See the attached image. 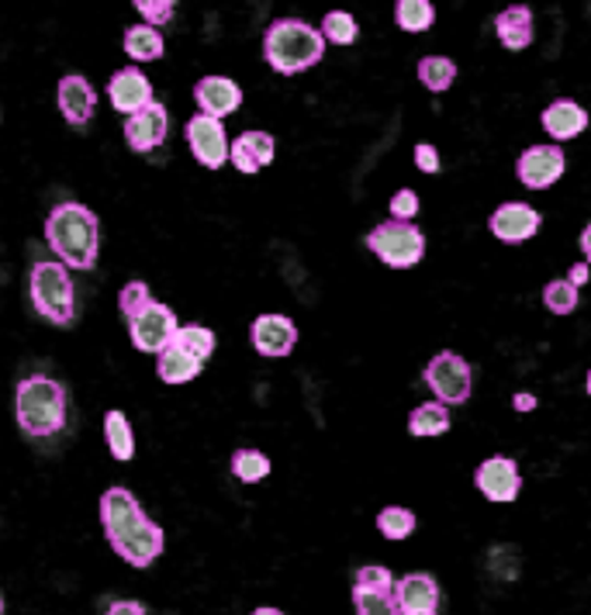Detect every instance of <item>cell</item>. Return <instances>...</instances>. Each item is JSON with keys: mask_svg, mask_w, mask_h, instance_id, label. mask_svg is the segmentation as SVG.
<instances>
[{"mask_svg": "<svg viewBox=\"0 0 591 615\" xmlns=\"http://www.w3.org/2000/svg\"><path fill=\"white\" fill-rule=\"evenodd\" d=\"M46 235L49 250L56 259L70 270H94L101 256V218L94 208L80 201H59L46 218Z\"/></svg>", "mask_w": 591, "mask_h": 615, "instance_id": "6da1fadb", "label": "cell"}, {"mask_svg": "<svg viewBox=\"0 0 591 615\" xmlns=\"http://www.w3.org/2000/svg\"><path fill=\"white\" fill-rule=\"evenodd\" d=\"M70 394L49 373H28L14 387V422L28 439H53L66 429Z\"/></svg>", "mask_w": 591, "mask_h": 615, "instance_id": "7a4b0ae2", "label": "cell"}, {"mask_svg": "<svg viewBox=\"0 0 591 615\" xmlns=\"http://www.w3.org/2000/svg\"><path fill=\"white\" fill-rule=\"evenodd\" d=\"M263 59L280 77H298L325 59V38L304 18H277L263 32Z\"/></svg>", "mask_w": 591, "mask_h": 615, "instance_id": "3957f363", "label": "cell"}, {"mask_svg": "<svg viewBox=\"0 0 591 615\" xmlns=\"http://www.w3.org/2000/svg\"><path fill=\"white\" fill-rule=\"evenodd\" d=\"M28 298L35 312L53 325H73L77 280L59 259H35L28 270Z\"/></svg>", "mask_w": 591, "mask_h": 615, "instance_id": "277c9868", "label": "cell"}, {"mask_svg": "<svg viewBox=\"0 0 591 615\" xmlns=\"http://www.w3.org/2000/svg\"><path fill=\"white\" fill-rule=\"evenodd\" d=\"M367 250L374 253L384 267L391 270H408L415 263H422L426 256V235L419 225L412 222H387L374 225V232H367Z\"/></svg>", "mask_w": 591, "mask_h": 615, "instance_id": "5b68a950", "label": "cell"}, {"mask_svg": "<svg viewBox=\"0 0 591 615\" xmlns=\"http://www.w3.org/2000/svg\"><path fill=\"white\" fill-rule=\"evenodd\" d=\"M177 328H181L177 312L163 301H152L136 318H128V343H131V349H139V353L157 357L160 349H166L173 343Z\"/></svg>", "mask_w": 591, "mask_h": 615, "instance_id": "8992f818", "label": "cell"}, {"mask_svg": "<svg viewBox=\"0 0 591 615\" xmlns=\"http://www.w3.org/2000/svg\"><path fill=\"white\" fill-rule=\"evenodd\" d=\"M426 384L436 394V402L443 405H464L471 398V363L453 353V349H443V353H436L426 367Z\"/></svg>", "mask_w": 591, "mask_h": 615, "instance_id": "52a82bcc", "label": "cell"}, {"mask_svg": "<svg viewBox=\"0 0 591 615\" xmlns=\"http://www.w3.org/2000/svg\"><path fill=\"white\" fill-rule=\"evenodd\" d=\"M112 550L128 564V567H136V570H146L152 567L163 550H166V533H163V525L160 522H152L149 515H142L131 530H125L118 539H112Z\"/></svg>", "mask_w": 591, "mask_h": 615, "instance_id": "ba28073f", "label": "cell"}, {"mask_svg": "<svg viewBox=\"0 0 591 615\" xmlns=\"http://www.w3.org/2000/svg\"><path fill=\"white\" fill-rule=\"evenodd\" d=\"M184 136H187L190 156L201 163L205 170H222L229 163L232 139H229V131H225V121L208 118V115H194L184 125Z\"/></svg>", "mask_w": 591, "mask_h": 615, "instance_id": "9c48e42d", "label": "cell"}, {"mask_svg": "<svg viewBox=\"0 0 591 615\" xmlns=\"http://www.w3.org/2000/svg\"><path fill=\"white\" fill-rule=\"evenodd\" d=\"M166 131H170V112L166 104L152 101L146 104L142 112L128 115L121 125V136L128 142L131 152H139V156H149V152H157L166 142Z\"/></svg>", "mask_w": 591, "mask_h": 615, "instance_id": "30bf717a", "label": "cell"}, {"mask_svg": "<svg viewBox=\"0 0 591 615\" xmlns=\"http://www.w3.org/2000/svg\"><path fill=\"white\" fill-rule=\"evenodd\" d=\"M564 170H567V156H564L560 146H554V142L551 146H530L515 163V177H519L522 187L546 190L564 177Z\"/></svg>", "mask_w": 591, "mask_h": 615, "instance_id": "8fae6325", "label": "cell"}, {"mask_svg": "<svg viewBox=\"0 0 591 615\" xmlns=\"http://www.w3.org/2000/svg\"><path fill=\"white\" fill-rule=\"evenodd\" d=\"M474 488L495 504H512L522 491L519 464L509 456H488L485 464H477L474 471Z\"/></svg>", "mask_w": 591, "mask_h": 615, "instance_id": "7c38bea8", "label": "cell"}, {"mask_svg": "<svg viewBox=\"0 0 591 615\" xmlns=\"http://www.w3.org/2000/svg\"><path fill=\"white\" fill-rule=\"evenodd\" d=\"M194 104H197V115L225 121L229 115H235L239 107H243V86H239L232 77L208 73L194 83Z\"/></svg>", "mask_w": 591, "mask_h": 615, "instance_id": "4fadbf2b", "label": "cell"}, {"mask_svg": "<svg viewBox=\"0 0 591 615\" xmlns=\"http://www.w3.org/2000/svg\"><path fill=\"white\" fill-rule=\"evenodd\" d=\"M250 339H253V349L259 357L267 360H283L294 353L298 346V325L288 318V315H256L253 318V328H250Z\"/></svg>", "mask_w": 591, "mask_h": 615, "instance_id": "5bb4252c", "label": "cell"}, {"mask_svg": "<svg viewBox=\"0 0 591 615\" xmlns=\"http://www.w3.org/2000/svg\"><path fill=\"white\" fill-rule=\"evenodd\" d=\"M56 107H59V115L66 118V125H73V128L91 125V118H94V112H97V91H94V83L86 80L83 73H66V77H59V83H56Z\"/></svg>", "mask_w": 591, "mask_h": 615, "instance_id": "9a60e30c", "label": "cell"}, {"mask_svg": "<svg viewBox=\"0 0 591 615\" xmlns=\"http://www.w3.org/2000/svg\"><path fill=\"white\" fill-rule=\"evenodd\" d=\"M107 101H112L118 115H125V118L136 115L146 104L157 101L152 97V80L139 70V66H121V70H115L112 80H107Z\"/></svg>", "mask_w": 591, "mask_h": 615, "instance_id": "2e32d148", "label": "cell"}, {"mask_svg": "<svg viewBox=\"0 0 591 615\" xmlns=\"http://www.w3.org/2000/svg\"><path fill=\"white\" fill-rule=\"evenodd\" d=\"M97 515H101V530H104V539L112 543L118 539L125 530H131L146 512H142V504L139 498L131 495L125 485H115V488H107L97 501Z\"/></svg>", "mask_w": 591, "mask_h": 615, "instance_id": "e0dca14e", "label": "cell"}, {"mask_svg": "<svg viewBox=\"0 0 591 615\" xmlns=\"http://www.w3.org/2000/svg\"><path fill=\"white\" fill-rule=\"evenodd\" d=\"M543 225V218L536 208L522 205V201H509V205H498L488 218V229L495 239L501 243H525V239H533Z\"/></svg>", "mask_w": 591, "mask_h": 615, "instance_id": "ac0fdd59", "label": "cell"}, {"mask_svg": "<svg viewBox=\"0 0 591 615\" xmlns=\"http://www.w3.org/2000/svg\"><path fill=\"white\" fill-rule=\"evenodd\" d=\"M277 160V139L270 136V131H243L232 146H229V163L246 173V177H256L259 170H267L270 163Z\"/></svg>", "mask_w": 591, "mask_h": 615, "instance_id": "d6986e66", "label": "cell"}, {"mask_svg": "<svg viewBox=\"0 0 591 615\" xmlns=\"http://www.w3.org/2000/svg\"><path fill=\"white\" fill-rule=\"evenodd\" d=\"M394 602H398L402 615H436L443 602V591L436 584L432 575H405L402 581H394Z\"/></svg>", "mask_w": 591, "mask_h": 615, "instance_id": "ffe728a7", "label": "cell"}, {"mask_svg": "<svg viewBox=\"0 0 591 615\" xmlns=\"http://www.w3.org/2000/svg\"><path fill=\"white\" fill-rule=\"evenodd\" d=\"M495 35L509 53H522L533 46L536 25H533V8L530 4H512L495 14Z\"/></svg>", "mask_w": 591, "mask_h": 615, "instance_id": "44dd1931", "label": "cell"}, {"mask_svg": "<svg viewBox=\"0 0 591 615\" xmlns=\"http://www.w3.org/2000/svg\"><path fill=\"white\" fill-rule=\"evenodd\" d=\"M588 128V112L578 104V101H554V104H546V112H543V131L551 139L557 142H571L578 139L581 131Z\"/></svg>", "mask_w": 591, "mask_h": 615, "instance_id": "7402d4cb", "label": "cell"}, {"mask_svg": "<svg viewBox=\"0 0 591 615\" xmlns=\"http://www.w3.org/2000/svg\"><path fill=\"white\" fill-rule=\"evenodd\" d=\"M205 373V363L194 360L190 353H184V349L177 343H170L166 349H160L157 353V378L170 387H181V384H190Z\"/></svg>", "mask_w": 591, "mask_h": 615, "instance_id": "603a6c76", "label": "cell"}, {"mask_svg": "<svg viewBox=\"0 0 591 615\" xmlns=\"http://www.w3.org/2000/svg\"><path fill=\"white\" fill-rule=\"evenodd\" d=\"M121 49L131 62H157L166 56V38L157 25H128L125 28V38H121Z\"/></svg>", "mask_w": 591, "mask_h": 615, "instance_id": "cb8c5ba5", "label": "cell"}, {"mask_svg": "<svg viewBox=\"0 0 591 615\" xmlns=\"http://www.w3.org/2000/svg\"><path fill=\"white\" fill-rule=\"evenodd\" d=\"M104 446L118 464H128L136 456V429H131V419L121 408L104 411Z\"/></svg>", "mask_w": 591, "mask_h": 615, "instance_id": "d4e9b609", "label": "cell"}, {"mask_svg": "<svg viewBox=\"0 0 591 615\" xmlns=\"http://www.w3.org/2000/svg\"><path fill=\"white\" fill-rule=\"evenodd\" d=\"M408 432L415 439H432L450 432V408L443 402H426L419 408H412L408 415Z\"/></svg>", "mask_w": 591, "mask_h": 615, "instance_id": "484cf974", "label": "cell"}, {"mask_svg": "<svg viewBox=\"0 0 591 615\" xmlns=\"http://www.w3.org/2000/svg\"><path fill=\"white\" fill-rule=\"evenodd\" d=\"M394 25L408 35H422L436 25L432 0H394Z\"/></svg>", "mask_w": 591, "mask_h": 615, "instance_id": "4316f807", "label": "cell"}, {"mask_svg": "<svg viewBox=\"0 0 591 615\" xmlns=\"http://www.w3.org/2000/svg\"><path fill=\"white\" fill-rule=\"evenodd\" d=\"M229 467H232V477L239 480V485H259V480H267L270 471H274L270 456L263 453V450H253V446L235 450Z\"/></svg>", "mask_w": 591, "mask_h": 615, "instance_id": "83f0119b", "label": "cell"}, {"mask_svg": "<svg viewBox=\"0 0 591 615\" xmlns=\"http://www.w3.org/2000/svg\"><path fill=\"white\" fill-rule=\"evenodd\" d=\"M415 77H419V83L429 94H443L456 80V62L447 56H422L419 66H415Z\"/></svg>", "mask_w": 591, "mask_h": 615, "instance_id": "f1b7e54d", "label": "cell"}, {"mask_svg": "<svg viewBox=\"0 0 591 615\" xmlns=\"http://www.w3.org/2000/svg\"><path fill=\"white\" fill-rule=\"evenodd\" d=\"M173 343H177L184 353H190L194 360H201V363H208L215 357V349H218V336L211 333L208 325H197V322L181 325L177 336H173Z\"/></svg>", "mask_w": 591, "mask_h": 615, "instance_id": "f546056e", "label": "cell"}, {"mask_svg": "<svg viewBox=\"0 0 591 615\" xmlns=\"http://www.w3.org/2000/svg\"><path fill=\"white\" fill-rule=\"evenodd\" d=\"M354 608H357V615H402L398 602H394V588L354 584Z\"/></svg>", "mask_w": 591, "mask_h": 615, "instance_id": "4dcf8cb0", "label": "cell"}, {"mask_svg": "<svg viewBox=\"0 0 591 615\" xmlns=\"http://www.w3.org/2000/svg\"><path fill=\"white\" fill-rule=\"evenodd\" d=\"M322 38H325V46L333 42V46H354V42L360 38V25H357V18L349 14V11H328L322 18Z\"/></svg>", "mask_w": 591, "mask_h": 615, "instance_id": "1f68e13d", "label": "cell"}, {"mask_svg": "<svg viewBox=\"0 0 591 615\" xmlns=\"http://www.w3.org/2000/svg\"><path fill=\"white\" fill-rule=\"evenodd\" d=\"M415 512L412 509H402V504H387V509H381L378 512V530H381V536L384 539H408L412 533H415Z\"/></svg>", "mask_w": 591, "mask_h": 615, "instance_id": "d6a6232c", "label": "cell"}, {"mask_svg": "<svg viewBox=\"0 0 591 615\" xmlns=\"http://www.w3.org/2000/svg\"><path fill=\"white\" fill-rule=\"evenodd\" d=\"M543 304L551 308L554 315H571L575 308L581 304V294H578V288L567 277H557V280H551L543 288Z\"/></svg>", "mask_w": 591, "mask_h": 615, "instance_id": "836d02e7", "label": "cell"}, {"mask_svg": "<svg viewBox=\"0 0 591 615\" xmlns=\"http://www.w3.org/2000/svg\"><path fill=\"white\" fill-rule=\"evenodd\" d=\"M152 301V291H149V283L146 280H128L125 288L118 291V312H121V318L128 322V318H136L142 308H149Z\"/></svg>", "mask_w": 591, "mask_h": 615, "instance_id": "e575fe53", "label": "cell"}, {"mask_svg": "<svg viewBox=\"0 0 591 615\" xmlns=\"http://www.w3.org/2000/svg\"><path fill=\"white\" fill-rule=\"evenodd\" d=\"M131 8L142 14L146 25H170L173 14H177V0H131Z\"/></svg>", "mask_w": 591, "mask_h": 615, "instance_id": "d590c367", "label": "cell"}, {"mask_svg": "<svg viewBox=\"0 0 591 615\" xmlns=\"http://www.w3.org/2000/svg\"><path fill=\"white\" fill-rule=\"evenodd\" d=\"M415 214H419V194H415L412 187H402L391 197V218L394 222H412Z\"/></svg>", "mask_w": 591, "mask_h": 615, "instance_id": "8d00e7d4", "label": "cell"}, {"mask_svg": "<svg viewBox=\"0 0 591 615\" xmlns=\"http://www.w3.org/2000/svg\"><path fill=\"white\" fill-rule=\"evenodd\" d=\"M412 160H415V170H422L429 173V177H436V173L443 170V160H440V149H436L432 142H419L412 152Z\"/></svg>", "mask_w": 591, "mask_h": 615, "instance_id": "74e56055", "label": "cell"}, {"mask_svg": "<svg viewBox=\"0 0 591 615\" xmlns=\"http://www.w3.org/2000/svg\"><path fill=\"white\" fill-rule=\"evenodd\" d=\"M354 584H363V588H394V575H391L387 567H381V564H367V567L357 570Z\"/></svg>", "mask_w": 591, "mask_h": 615, "instance_id": "f35d334b", "label": "cell"}, {"mask_svg": "<svg viewBox=\"0 0 591 615\" xmlns=\"http://www.w3.org/2000/svg\"><path fill=\"white\" fill-rule=\"evenodd\" d=\"M104 615H149V612H146V605H142V602L118 599V602L107 605V612H104Z\"/></svg>", "mask_w": 591, "mask_h": 615, "instance_id": "ab89813d", "label": "cell"}, {"mask_svg": "<svg viewBox=\"0 0 591 615\" xmlns=\"http://www.w3.org/2000/svg\"><path fill=\"white\" fill-rule=\"evenodd\" d=\"M588 277H591V267H588V263H575L571 274H567V280H571L575 288H581V283H588Z\"/></svg>", "mask_w": 591, "mask_h": 615, "instance_id": "60d3db41", "label": "cell"}, {"mask_svg": "<svg viewBox=\"0 0 591 615\" xmlns=\"http://www.w3.org/2000/svg\"><path fill=\"white\" fill-rule=\"evenodd\" d=\"M515 408H519V411H533V408H536V398H533V394L522 391V394H515Z\"/></svg>", "mask_w": 591, "mask_h": 615, "instance_id": "b9f144b4", "label": "cell"}, {"mask_svg": "<svg viewBox=\"0 0 591 615\" xmlns=\"http://www.w3.org/2000/svg\"><path fill=\"white\" fill-rule=\"evenodd\" d=\"M581 253H584V263L591 267V222H588L584 232H581Z\"/></svg>", "mask_w": 591, "mask_h": 615, "instance_id": "7bdbcfd3", "label": "cell"}, {"mask_svg": "<svg viewBox=\"0 0 591 615\" xmlns=\"http://www.w3.org/2000/svg\"><path fill=\"white\" fill-rule=\"evenodd\" d=\"M250 615H283L280 608H274V605H259V608H253Z\"/></svg>", "mask_w": 591, "mask_h": 615, "instance_id": "ee69618b", "label": "cell"}, {"mask_svg": "<svg viewBox=\"0 0 591 615\" xmlns=\"http://www.w3.org/2000/svg\"><path fill=\"white\" fill-rule=\"evenodd\" d=\"M584 391L591 394V370H588V378H584Z\"/></svg>", "mask_w": 591, "mask_h": 615, "instance_id": "f6af8a7d", "label": "cell"}, {"mask_svg": "<svg viewBox=\"0 0 591 615\" xmlns=\"http://www.w3.org/2000/svg\"><path fill=\"white\" fill-rule=\"evenodd\" d=\"M0 615H4V595H0Z\"/></svg>", "mask_w": 591, "mask_h": 615, "instance_id": "bcb514c9", "label": "cell"}]
</instances>
